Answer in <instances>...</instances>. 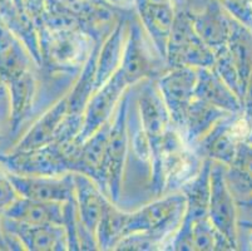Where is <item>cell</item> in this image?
<instances>
[{"instance_id":"25","label":"cell","mask_w":252,"mask_h":251,"mask_svg":"<svg viewBox=\"0 0 252 251\" xmlns=\"http://www.w3.org/2000/svg\"><path fill=\"white\" fill-rule=\"evenodd\" d=\"M227 48L246 92L247 83L252 73V31L233 19Z\"/></svg>"},{"instance_id":"29","label":"cell","mask_w":252,"mask_h":251,"mask_svg":"<svg viewBox=\"0 0 252 251\" xmlns=\"http://www.w3.org/2000/svg\"><path fill=\"white\" fill-rule=\"evenodd\" d=\"M17 190L11 183L8 172L0 165V211H4L17 199H19Z\"/></svg>"},{"instance_id":"5","label":"cell","mask_w":252,"mask_h":251,"mask_svg":"<svg viewBox=\"0 0 252 251\" xmlns=\"http://www.w3.org/2000/svg\"><path fill=\"white\" fill-rule=\"evenodd\" d=\"M250 126L244 113H231L215 124L212 130L193 144V149L205 160L224 166L233 162L240 142L246 141Z\"/></svg>"},{"instance_id":"26","label":"cell","mask_w":252,"mask_h":251,"mask_svg":"<svg viewBox=\"0 0 252 251\" xmlns=\"http://www.w3.org/2000/svg\"><path fill=\"white\" fill-rule=\"evenodd\" d=\"M227 182L233 195L250 197L252 195V144L247 141L238 143L233 162L226 167Z\"/></svg>"},{"instance_id":"16","label":"cell","mask_w":252,"mask_h":251,"mask_svg":"<svg viewBox=\"0 0 252 251\" xmlns=\"http://www.w3.org/2000/svg\"><path fill=\"white\" fill-rule=\"evenodd\" d=\"M74 197L79 221L84 227L95 235L108 197L98 183L83 174H74ZM97 238V236H95Z\"/></svg>"},{"instance_id":"27","label":"cell","mask_w":252,"mask_h":251,"mask_svg":"<svg viewBox=\"0 0 252 251\" xmlns=\"http://www.w3.org/2000/svg\"><path fill=\"white\" fill-rule=\"evenodd\" d=\"M125 211L118 210L116 204L108 200L95 232L98 248L103 250L116 248L117 244L125 236Z\"/></svg>"},{"instance_id":"4","label":"cell","mask_w":252,"mask_h":251,"mask_svg":"<svg viewBox=\"0 0 252 251\" xmlns=\"http://www.w3.org/2000/svg\"><path fill=\"white\" fill-rule=\"evenodd\" d=\"M167 64L169 68H212L216 55L197 34L189 13L178 10L172 25L167 45Z\"/></svg>"},{"instance_id":"35","label":"cell","mask_w":252,"mask_h":251,"mask_svg":"<svg viewBox=\"0 0 252 251\" xmlns=\"http://www.w3.org/2000/svg\"><path fill=\"white\" fill-rule=\"evenodd\" d=\"M108 1L116 4V5H125V4H127L129 0H108Z\"/></svg>"},{"instance_id":"2","label":"cell","mask_w":252,"mask_h":251,"mask_svg":"<svg viewBox=\"0 0 252 251\" xmlns=\"http://www.w3.org/2000/svg\"><path fill=\"white\" fill-rule=\"evenodd\" d=\"M186 211V197L175 193L141 207L133 213H126L125 236L132 234H147L159 246L163 240L176 234L181 226Z\"/></svg>"},{"instance_id":"13","label":"cell","mask_w":252,"mask_h":251,"mask_svg":"<svg viewBox=\"0 0 252 251\" xmlns=\"http://www.w3.org/2000/svg\"><path fill=\"white\" fill-rule=\"evenodd\" d=\"M192 19L197 34L215 55L227 48L233 18L220 0H214L200 13L192 14Z\"/></svg>"},{"instance_id":"28","label":"cell","mask_w":252,"mask_h":251,"mask_svg":"<svg viewBox=\"0 0 252 251\" xmlns=\"http://www.w3.org/2000/svg\"><path fill=\"white\" fill-rule=\"evenodd\" d=\"M212 69L235 92L236 96L244 102L245 89L242 87V83L241 79H240V75L237 73V69H236L235 64H233L232 58H231L228 48H224L223 50L217 53L216 61H215V64L212 66Z\"/></svg>"},{"instance_id":"20","label":"cell","mask_w":252,"mask_h":251,"mask_svg":"<svg viewBox=\"0 0 252 251\" xmlns=\"http://www.w3.org/2000/svg\"><path fill=\"white\" fill-rule=\"evenodd\" d=\"M3 216L33 225H64V204L19 197L3 211Z\"/></svg>"},{"instance_id":"37","label":"cell","mask_w":252,"mask_h":251,"mask_svg":"<svg viewBox=\"0 0 252 251\" xmlns=\"http://www.w3.org/2000/svg\"><path fill=\"white\" fill-rule=\"evenodd\" d=\"M251 196H252V195H251Z\"/></svg>"},{"instance_id":"33","label":"cell","mask_w":252,"mask_h":251,"mask_svg":"<svg viewBox=\"0 0 252 251\" xmlns=\"http://www.w3.org/2000/svg\"><path fill=\"white\" fill-rule=\"evenodd\" d=\"M240 205L242 206H247V207H252V196L247 197V199H244L240 201Z\"/></svg>"},{"instance_id":"36","label":"cell","mask_w":252,"mask_h":251,"mask_svg":"<svg viewBox=\"0 0 252 251\" xmlns=\"http://www.w3.org/2000/svg\"><path fill=\"white\" fill-rule=\"evenodd\" d=\"M3 140V135H1V132H0V141Z\"/></svg>"},{"instance_id":"18","label":"cell","mask_w":252,"mask_h":251,"mask_svg":"<svg viewBox=\"0 0 252 251\" xmlns=\"http://www.w3.org/2000/svg\"><path fill=\"white\" fill-rule=\"evenodd\" d=\"M67 96L59 100L47 112L39 117L24 136L13 147V151H28L40 148L56 141V135L62 121L68 113Z\"/></svg>"},{"instance_id":"34","label":"cell","mask_w":252,"mask_h":251,"mask_svg":"<svg viewBox=\"0 0 252 251\" xmlns=\"http://www.w3.org/2000/svg\"><path fill=\"white\" fill-rule=\"evenodd\" d=\"M247 122H249V126H250V133H249V137H247L246 141L249 142V143L252 144V118L247 119Z\"/></svg>"},{"instance_id":"23","label":"cell","mask_w":252,"mask_h":251,"mask_svg":"<svg viewBox=\"0 0 252 251\" xmlns=\"http://www.w3.org/2000/svg\"><path fill=\"white\" fill-rule=\"evenodd\" d=\"M211 169L212 161L205 158L201 171L186 183L181 191L186 197V211L182 221L197 220L208 215L211 193Z\"/></svg>"},{"instance_id":"17","label":"cell","mask_w":252,"mask_h":251,"mask_svg":"<svg viewBox=\"0 0 252 251\" xmlns=\"http://www.w3.org/2000/svg\"><path fill=\"white\" fill-rule=\"evenodd\" d=\"M0 17L14 36L22 40L34 63L38 67H43L38 33L25 10L23 0H0Z\"/></svg>"},{"instance_id":"11","label":"cell","mask_w":252,"mask_h":251,"mask_svg":"<svg viewBox=\"0 0 252 251\" xmlns=\"http://www.w3.org/2000/svg\"><path fill=\"white\" fill-rule=\"evenodd\" d=\"M8 176L20 197L62 204L74 197L73 172L56 176H25L8 172Z\"/></svg>"},{"instance_id":"8","label":"cell","mask_w":252,"mask_h":251,"mask_svg":"<svg viewBox=\"0 0 252 251\" xmlns=\"http://www.w3.org/2000/svg\"><path fill=\"white\" fill-rule=\"evenodd\" d=\"M197 84V69L189 67L171 68L157 80L162 98L167 106L172 123L183 133L189 106L194 100Z\"/></svg>"},{"instance_id":"6","label":"cell","mask_w":252,"mask_h":251,"mask_svg":"<svg viewBox=\"0 0 252 251\" xmlns=\"http://www.w3.org/2000/svg\"><path fill=\"white\" fill-rule=\"evenodd\" d=\"M0 165L8 172L25 176H56L69 171L62 143L53 142L40 148L0 153Z\"/></svg>"},{"instance_id":"22","label":"cell","mask_w":252,"mask_h":251,"mask_svg":"<svg viewBox=\"0 0 252 251\" xmlns=\"http://www.w3.org/2000/svg\"><path fill=\"white\" fill-rule=\"evenodd\" d=\"M127 34L128 23L121 20L103 40L97 61L95 91L99 89L121 67Z\"/></svg>"},{"instance_id":"31","label":"cell","mask_w":252,"mask_h":251,"mask_svg":"<svg viewBox=\"0 0 252 251\" xmlns=\"http://www.w3.org/2000/svg\"><path fill=\"white\" fill-rule=\"evenodd\" d=\"M241 225L245 227V229H247L250 231L249 239H250V243H251V245H252V222L251 221H244Z\"/></svg>"},{"instance_id":"3","label":"cell","mask_w":252,"mask_h":251,"mask_svg":"<svg viewBox=\"0 0 252 251\" xmlns=\"http://www.w3.org/2000/svg\"><path fill=\"white\" fill-rule=\"evenodd\" d=\"M94 44V38L81 28L50 31L39 40L43 67L58 72H75L83 67Z\"/></svg>"},{"instance_id":"21","label":"cell","mask_w":252,"mask_h":251,"mask_svg":"<svg viewBox=\"0 0 252 251\" xmlns=\"http://www.w3.org/2000/svg\"><path fill=\"white\" fill-rule=\"evenodd\" d=\"M10 100V128L17 133L28 117L36 94V80L33 69L10 78L5 82Z\"/></svg>"},{"instance_id":"15","label":"cell","mask_w":252,"mask_h":251,"mask_svg":"<svg viewBox=\"0 0 252 251\" xmlns=\"http://www.w3.org/2000/svg\"><path fill=\"white\" fill-rule=\"evenodd\" d=\"M155 67L142 36L141 27L137 23L129 24L122 63L119 69L122 71L127 82L132 87L152 77L155 73Z\"/></svg>"},{"instance_id":"30","label":"cell","mask_w":252,"mask_h":251,"mask_svg":"<svg viewBox=\"0 0 252 251\" xmlns=\"http://www.w3.org/2000/svg\"><path fill=\"white\" fill-rule=\"evenodd\" d=\"M0 250H10L3 229V211H0Z\"/></svg>"},{"instance_id":"24","label":"cell","mask_w":252,"mask_h":251,"mask_svg":"<svg viewBox=\"0 0 252 251\" xmlns=\"http://www.w3.org/2000/svg\"><path fill=\"white\" fill-rule=\"evenodd\" d=\"M228 114L231 113L194 97V100L189 106L186 127L182 133L185 141L189 146H193L197 141H200L203 136L212 130L217 122Z\"/></svg>"},{"instance_id":"14","label":"cell","mask_w":252,"mask_h":251,"mask_svg":"<svg viewBox=\"0 0 252 251\" xmlns=\"http://www.w3.org/2000/svg\"><path fill=\"white\" fill-rule=\"evenodd\" d=\"M141 23L159 58L167 59V45L175 20L172 4L151 3L148 0H136Z\"/></svg>"},{"instance_id":"10","label":"cell","mask_w":252,"mask_h":251,"mask_svg":"<svg viewBox=\"0 0 252 251\" xmlns=\"http://www.w3.org/2000/svg\"><path fill=\"white\" fill-rule=\"evenodd\" d=\"M137 107L141 116L142 126L150 140L153 161L159 152L163 137L169 128L173 127L171 116L159 93L157 83L155 84L151 80H143V87L141 86V91L137 97Z\"/></svg>"},{"instance_id":"7","label":"cell","mask_w":252,"mask_h":251,"mask_svg":"<svg viewBox=\"0 0 252 251\" xmlns=\"http://www.w3.org/2000/svg\"><path fill=\"white\" fill-rule=\"evenodd\" d=\"M226 167L227 166L212 161L208 216L236 250L238 249L237 204L227 182Z\"/></svg>"},{"instance_id":"32","label":"cell","mask_w":252,"mask_h":251,"mask_svg":"<svg viewBox=\"0 0 252 251\" xmlns=\"http://www.w3.org/2000/svg\"><path fill=\"white\" fill-rule=\"evenodd\" d=\"M5 93H8V89H6V86H5V83L3 82V79L0 78V100L3 98V96Z\"/></svg>"},{"instance_id":"12","label":"cell","mask_w":252,"mask_h":251,"mask_svg":"<svg viewBox=\"0 0 252 251\" xmlns=\"http://www.w3.org/2000/svg\"><path fill=\"white\" fill-rule=\"evenodd\" d=\"M3 229L25 250H68L67 231L63 225H33L3 216Z\"/></svg>"},{"instance_id":"19","label":"cell","mask_w":252,"mask_h":251,"mask_svg":"<svg viewBox=\"0 0 252 251\" xmlns=\"http://www.w3.org/2000/svg\"><path fill=\"white\" fill-rule=\"evenodd\" d=\"M194 97L216 106L228 113H242L244 109L242 101L212 68L197 69Z\"/></svg>"},{"instance_id":"1","label":"cell","mask_w":252,"mask_h":251,"mask_svg":"<svg viewBox=\"0 0 252 251\" xmlns=\"http://www.w3.org/2000/svg\"><path fill=\"white\" fill-rule=\"evenodd\" d=\"M132 102V88H128L118 103L112 119L108 142L100 167L98 186L114 204H118L128 146V110Z\"/></svg>"},{"instance_id":"9","label":"cell","mask_w":252,"mask_h":251,"mask_svg":"<svg viewBox=\"0 0 252 251\" xmlns=\"http://www.w3.org/2000/svg\"><path fill=\"white\" fill-rule=\"evenodd\" d=\"M125 74L118 69L99 89L93 93L83 113V127L74 141L82 143L112 119L123 94L129 88Z\"/></svg>"}]
</instances>
